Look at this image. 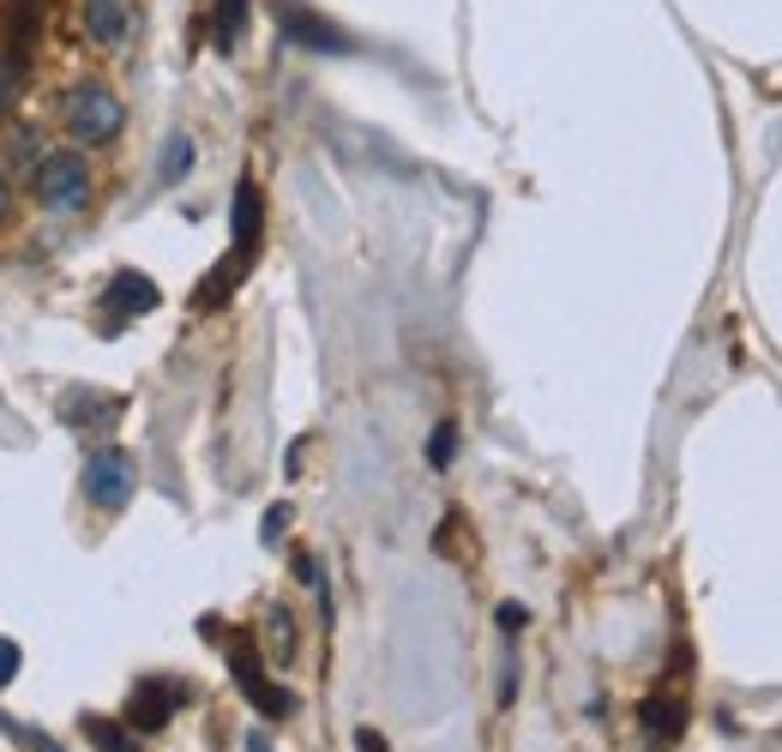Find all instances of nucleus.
Here are the masks:
<instances>
[{"mask_svg": "<svg viewBox=\"0 0 782 752\" xmlns=\"http://www.w3.org/2000/svg\"><path fill=\"white\" fill-rule=\"evenodd\" d=\"M277 31H284V43H295V48H319V55H350V36H343L338 24H326L319 12H307L301 0H277Z\"/></svg>", "mask_w": 782, "mask_h": 752, "instance_id": "obj_5", "label": "nucleus"}, {"mask_svg": "<svg viewBox=\"0 0 782 752\" xmlns=\"http://www.w3.org/2000/svg\"><path fill=\"white\" fill-rule=\"evenodd\" d=\"M645 729L650 741H674L681 734V705L674 698H645Z\"/></svg>", "mask_w": 782, "mask_h": 752, "instance_id": "obj_12", "label": "nucleus"}, {"mask_svg": "<svg viewBox=\"0 0 782 752\" xmlns=\"http://www.w3.org/2000/svg\"><path fill=\"white\" fill-rule=\"evenodd\" d=\"M133 19H126V0H85V36L97 48H121Z\"/></svg>", "mask_w": 782, "mask_h": 752, "instance_id": "obj_9", "label": "nucleus"}, {"mask_svg": "<svg viewBox=\"0 0 782 752\" xmlns=\"http://www.w3.org/2000/svg\"><path fill=\"white\" fill-rule=\"evenodd\" d=\"M121 410H126L121 398H97L91 386H73L67 398H60V422H73V433H102Z\"/></svg>", "mask_w": 782, "mask_h": 752, "instance_id": "obj_7", "label": "nucleus"}, {"mask_svg": "<svg viewBox=\"0 0 782 752\" xmlns=\"http://www.w3.org/2000/svg\"><path fill=\"white\" fill-rule=\"evenodd\" d=\"M452 452H458V428H452V422H445V428H433V445H428L433 469H445V464H452Z\"/></svg>", "mask_w": 782, "mask_h": 752, "instance_id": "obj_16", "label": "nucleus"}, {"mask_svg": "<svg viewBox=\"0 0 782 752\" xmlns=\"http://www.w3.org/2000/svg\"><path fill=\"white\" fill-rule=\"evenodd\" d=\"M247 752H272V741H265V734H247Z\"/></svg>", "mask_w": 782, "mask_h": 752, "instance_id": "obj_22", "label": "nucleus"}, {"mask_svg": "<svg viewBox=\"0 0 782 752\" xmlns=\"http://www.w3.org/2000/svg\"><path fill=\"white\" fill-rule=\"evenodd\" d=\"M24 668V650L12 644V639H0V686H12V674Z\"/></svg>", "mask_w": 782, "mask_h": 752, "instance_id": "obj_18", "label": "nucleus"}, {"mask_svg": "<svg viewBox=\"0 0 782 752\" xmlns=\"http://www.w3.org/2000/svg\"><path fill=\"white\" fill-rule=\"evenodd\" d=\"M229 668H235V686L247 693V705H253V710H265V717H289V710H295V698L284 693V686H272V681H265V668H260V650H253L247 639H235V644H229Z\"/></svg>", "mask_w": 782, "mask_h": 752, "instance_id": "obj_4", "label": "nucleus"}, {"mask_svg": "<svg viewBox=\"0 0 782 752\" xmlns=\"http://www.w3.org/2000/svg\"><path fill=\"white\" fill-rule=\"evenodd\" d=\"M175 151H163V181H181L187 169H194V145L187 139H169Z\"/></svg>", "mask_w": 782, "mask_h": 752, "instance_id": "obj_15", "label": "nucleus"}, {"mask_svg": "<svg viewBox=\"0 0 782 752\" xmlns=\"http://www.w3.org/2000/svg\"><path fill=\"white\" fill-rule=\"evenodd\" d=\"M272 650H277V656H289V650H295V620L284 615V608H272Z\"/></svg>", "mask_w": 782, "mask_h": 752, "instance_id": "obj_17", "label": "nucleus"}, {"mask_svg": "<svg viewBox=\"0 0 782 752\" xmlns=\"http://www.w3.org/2000/svg\"><path fill=\"white\" fill-rule=\"evenodd\" d=\"M121 97L109 91V85H79V91H67V133L79 139V145H109L114 133H121Z\"/></svg>", "mask_w": 782, "mask_h": 752, "instance_id": "obj_2", "label": "nucleus"}, {"mask_svg": "<svg viewBox=\"0 0 782 752\" xmlns=\"http://www.w3.org/2000/svg\"><path fill=\"white\" fill-rule=\"evenodd\" d=\"M85 734H91V747H102V752H139L133 734L114 729V722H102V717H85Z\"/></svg>", "mask_w": 782, "mask_h": 752, "instance_id": "obj_14", "label": "nucleus"}, {"mask_svg": "<svg viewBox=\"0 0 782 752\" xmlns=\"http://www.w3.org/2000/svg\"><path fill=\"white\" fill-rule=\"evenodd\" d=\"M241 31H247V0H217V19H211V36L223 55H235Z\"/></svg>", "mask_w": 782, "mask_h": 752, "instance_id": "obj_11", "label": "nucleus"}, {"mask_svg": "<svg viewBox=\"0 0 782 752\" xmlns=\"http://www.w3.org/2000/svg\"><path fill=\"white\" fill-rule=\"evenodd\" d=\"M7 211H12V199H7V187H0V223H7Z\"/></svg>", "mask_w": 782, "mask_h": 752, "instance_id": "obj_23", "label": "nucleus"}, {"mask_svg": "<svg viewBox=\"0 0 782 752\" xmlns=\"http://www.w3.org/2000/svg\"><path fill=\"white\" fill-rule=\"evenodd\" d=\"M355 747H362V752H386V741H379L374 729H362V734H355Z\"/></svg>", "mask_w": 782, "mask_h": 752, "instance_id": "obj_21", "label": "nucleus"}, {"mask_svg": "<svg viewBox=\"0 0 782 752\" xmlns=\"http://www.w3.org/2000/svg\"><path fill=\"white\" fill-rule=\"evenodd\" d=\"M229 229H235V253H260V235H265V199L253 181L235 187V211H229Z\"/></svg>", "mask_w": 782, "mask_h": 752, "instance_id": "obj_8", "label": "nucleus"}, {"mask_svg": "<svg viewBox=\"0 0 782 752\" xmlns=\"http://www.w3.org/2000/svg\"><path fill=\"white\" fill-rule=\"evenodd\" d=\"M31 193L43 199L48 211H85V199H91V169H85L79 151H48L31 169Z\"/></svg>", "mask_w": 782, "mask_h": 752, "instance_id": "obj_1", "label": "nucleus"}, {"mask_svg": "<svg viewBox=\"0 0 782 752\" xmlns=\"http://www.w3.org/2000/svg\"><path fill=\"white\" fill-rule=\"evenodd\" d=\"M284 524H289V506H272V512H265V542L284 537Z\"/></svg>", "mask_w": 782, "mask_h": 752, "instance_id": "obj_20", "label": "nucleus"}, {"mask_svg": "<svg viewBox=\"0 0 782 752\" xmlns=\"http://www.w3.org/2000/svg\"><path fill=\"white\" fill-rule=\"evenodd\" d=\"M133 488H139V464L121 452V445L91 452V464H85V494H91L102 512H121V506L133 500Z\"/></svg>", "mask_w": 782, "mask_h": 752, "instance_id": "obj_3", "label": "nucleus"}, {"mask_svg": "<svg viewBox=\"0 0 782 752\" xmlns=\"http://www.w3.org/2000/svg\"><path fill=\"white\" fill-rule=\"evenodd\" d=\"M499 632H506V639H518V632H524V608L518 602H499Z\"/></svg>", "mask_w": 782, "mask_h": 752, "instance_id": "obj_19", "label": "nucleus"}, {"mask_svg": "<svg viewBox=\"0 0 782 752\" xmlns=\"http://www.w3.org/2000/svg\"><path fill=\"white\" fill-rule=\"evenodd\" d=\"M175 705H181V686H169V681H139L133 705H126V722H133L139 734H157V729H169Z\"/></svg>", "mask_w": 782, "mask_h": 752, "instance_id": "obj_6", "label": "nucleus"}, {"mask_svg": "<svg viewBox=\"0 0 782 752\" xmlns=\"http://www.w3.org/2000/svg\"><path fill=\"white\" fill-rule=\"evenodd\" d=\"M157 301H163V296H157V284H151L145 272H121V277L109 284V308L121 313V320H139V313H151Z\"/></svg>", "mask_w": 782, "mask_h": 752, "instance_id": "obj_10", "label": "nucleus"}, {"mask_svg": "<svg viewBox=\"0 0 782 752\" xmlns=\"http://www.w3.org/2000/svg\"><path fill=\"white\" fill-rule=\"evenodd\" d=\"M24 73H31V60H24V55H12V48H0V114H7L12 103H19V91H24Z\"/></svg>", "mask_w": 782, "mask_h": 752, "instance_id": "obj_13", "label": "nucleus"}]
</instances>
